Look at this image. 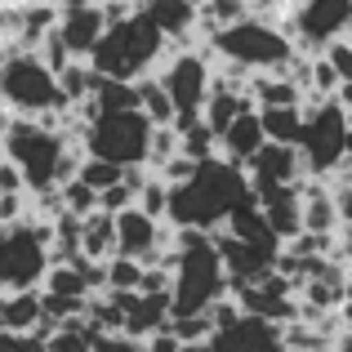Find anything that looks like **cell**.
<instances>
[{
    "mask_svg": "<svg viewBox=\"0 0 352 352\" xmlns=\"http://www.w3.org/2000/svg\"><path fill=\"white\" fill-rule=\"evenodd\" d=\"M250 197L245 170L223 156L201 161L197 174L179 188H170V228H197V232H219V223H228V214Z\"/></svg>",
    "mask_w": 352,
    "mask_h": 352,
    "instance_id": "1",
    "label": "cell"
},
{
    "mask_svg": "<svg viewBox=\"0 0 352 352\" xmlns=\"http://www.w3.org/2000/svg\"><path fill=\"white\" fill-rule=\"evenodd\" d=\"M165 45L170 41L156 32L152 18H147L143 9H134V14L120 18V23H107V32L98 36L94 54H89L85 63L107 80H138L165 58Z\"/></svg>",
    "mask_w": 352,
    "mask_h": 352,
    "instance_id": "2",
    "label": "cell"
},
{
    "mask_svg": "<svg viewBox=\"0 0 352 352\" xmlns=\"http://www.w3.org/2000/svg\"><path fill=\"white\" fill-rule=\"evenodd\" d=\"M206 41H210V54H219L232 67H245L250 76L254 72H285L290 58L299 54L294 41L285 36V27L263 23V18H241L232 27H219Z\"/></svg>",
    "mask_w": 352,
    "mask_h": 352,
    "instance_id": "3",
    "label": "cell"
},
{
    "mask_svg": "<svg viewBox=\"0 0 352 352\" xmlns=\"http://www.w3.org/2000/svg\"><path fill=\"white\" fill-rule=\"evenodd\" d=\"M0 103L14 116H45V112H67V98L58 89V76L41 63L36 50H14L0 63Z\"/></svg>",
    "mask_w": 352,
    "mask_h": 352,
    "instance_id": "4",
    "label": "cell"
},
{
    "mask_svg": "<svg viewBox=\"0 0 352 352\" xmlns=\"http://www.w3.org/2000/svg\"><path fill=\"white\" fill-rule=\"evenodd\" d=\"M147 143H152V120L143 112H103L85 125V156H98V161H112L120 170H134V165H147Z\"/></svg>",
    "mask_w": 352,
    "mask_h": 352,
    "instance_id": "5",
    "label": "cell"
},
{
    "mask_svg": "<svg viewBox=\"0 0 352 352\" xmlns=\"http://www.w3.org/2000/svg\"><path fill=\"white\" fill-rule=\"evenodd\" d=\"M348 125L352 120L339 112L335 98L303 103V138H299L303 170L317 174V179H326V174L348 156Z\"/></svg>",
    "mask_w": 352,
    "mask_h": 352,
    "instance_id": "6",
    "label": "cell"
},
{
    "mask_svg": "<svg viewBox=\"0 0 352 352\" xmlns=\"http://www.w3.org/2000/svg\"><path fill=\"white\" fill-rule=\"evenodd\" d=\"M281 27L299 54L326 50L352 36V0H294Z\"/></svg>",
    "mask_w": 352,
    "mask_h": 352,
    "instance_id": "7",
    "label": "cell"
},
{
    "mask_svg": "<svg viewBox=\"0 0 352 352\" xmlns=\"http://www.w3.org/2000/svg\"><path fill=\"white\" fill-rule=\"evenodd\" d=\"M210 76H214V67H210L206 54L192 50V45H179L170 58H161L156 80H161V89L174 103V120L201 116V107H206V98H210Z\"/></svg>",
    "mask_w": 352,
    "mask_h": 352,
    "instance_id": "8",
    "label": "cell"
},
{
    "mask_svg": "<svg viewBox=\"0 0 352 352\" xmlns=\"http://www.w3.org/2000/svg\"><path fill=\"white\" fill-rule=\"evenodd\" d=\"M245 179H250V192H263V188H294L299 179H308V170H303L299 147L263 143V147L254 152V161L245 165Z\"/></svg>",
    "mask_w": 352,
    "mask_h": 352,
    "instance_id": "9",
    "label": "cell"
},
{
    "mask_svg": "<svg viewBox=\"0 0 352 352\" xmlns=\"http://www.w3.org/2000/svg\"><path fill=\"white\" fill-rule=\"evenodd\" d=\"M210 352H285L281 326L241 312L232 326H223V330H214V335H210Z\"/></svg>",
    "mask_w": 352,
    "mask_h": 352,
    "instance_id": "10",
    "label": "cell"
},
{
    "mask_svg": "<svg viewBox=\"0 0 352 352\" xmlns=\"http://www.w3.org/2000/svg\"><path fill=\"white\" fill-rule=\"evenodd\" d=\"M58 41H63V50L72 54V58H89L94 54V45H98V36L107 32V18H103V9L98 5H89V9H72V14H58Z\"/></svg>",
    "mask_w": 352,
    "mask_h": 352,
    "instance_id": "11",
    "label": "cell"
},
{
    "mask_svg": "<svg viewBox=\"0 0 352 352\" xmlns=\"http://www.w3.org/2000/svg\"><path fill=\"white\" fill-rule=\"evenodd\" d=\"M143 14L152 18L156 32L174 45H192V32H197V23H201V9L192 5V0H147Z\"/></svg>",
    "mask_w": 352,
    "mask_h": 352,
    "instance_id": "12",
    "label": "cell"
},
{
    "mask_svg": "<svg viewBox=\"0 0 352 352\" xmlns=\"http://www.w3.org/2000/svg\"><path fill=\"white\" fill-rule=\"evenodd\" d=\"M263 143H267V138H263V125H258V112H254V107H250V112H241L232 125L219 134V152H223V161H232V165H250Z\"/></svg>",
    "mask_w": 352,
    "mask_h": 352,
    "instance_id": "13",
    "label": "cell"
},
{
    "mask_svg": "<svg viewBox=\"0 0 352 352\" xmlns=\"http://www.w3.org/2000/svg\"><path fill=\"white\" fill-rule=\"evenodd\" d=\"M250 103L254 107H299L303 89L285 72H254L250 76Z\"/></svg>",
    "mask_w": 352,
    "mask_h": 352,
    "instance_id": "14",
    "label": "cell"
},
{
    "mask_svg": "<svg viewBox=\"0 0 352 352\" xmlns=\"http://www.w3.org/2000/svg\"><path fill=\"white\" fill-rule=\"evenodd\" d=\"M116 254V219L94 210V214L80 219V258L89 263H107Z\"/></svg>",
    "mask_w": 352,
    "mask_h": 352,
    "instance_id": "15",
    "label": "cell"
},
{
    "mask_svg": "<svg viewBox=\"0 0 352 352\" xmlns=\"http://www.w3.org/2000/svg\"><path fill=\"white\" fill-rule=\"evenodd\" d=\"M258 125H263L267 143H281V147H299L303 138V103L299 107H254Z\"/></svg>",
    "mask_w": 352,
    "mask_h": 352,
    "instance_id": "16",
    "label": "cell"
},
{
    "mask_svg": "<svg viewBox=\"0 0 352 352\" xmlns=\"http://www.w3.org/2000/svg\"><path fill=\"white\" fill-rule=\"evenodd\" d=\"M134 89H138V112L152 120V125H174V103L161 89V80L156 76H138Z\"/></svg>",
    "mask_w": 352,
    "mask_h": 352,
    "instance_id": "17",
    "label": "cell"
},
{
    "mask_svg": "<svg viewBox=\"0 0 352 352\" xmlns=\"http://www.w3.org/2000/svg\"><path fill=\"white\" fill-rule=\"evenodd\" d=\"M138 276H143V263L125 254H112L103 263V290L107 294H134L138 290Z\"/></svg>",
    "mask_w": 352,
    "mask_h": 352,
    "instance_id": "18",
    "label": "cell"
},
{
    "mask_svg": "<svg viewBox=\"0 0 352 352\" xmlns=\"http://www.w3.org/2000/svg\"><path fill=\"white\" fill-rule=\"evenodd\" d=\"M120 165H112V161H98V156H85L80 161V170H76V179L85 183V188H94V192H103V188H112V183H120Z\"/></svg>",
    "mask_w": 352,
    "mask_h": 352,
    "instance_id": "19",
    "label": "cell"
},
{
    "mask_svg": "<svg viewBox=\"0 0 352 352\" xmlns=\"http://www.w3.org/2000/svg\"><path fill=\"white\" fill-rule=\"evenodd\" d=\"M58 192H63V210H67V214H76V219H85V214H94V210H98V192L85 188L80 179L63 183Z\"/></svg>",
    "mask_w": 352,
    "mask_h": 352,
    "instance_id": "20",
    "label": "cell"
},
{
    "mask_svg": "<svg viewBox=\"0 0 352 352\" xmlns=\"http://www.w3.org/2000/svg\"><path fill=\"white\" fill-rule=\"evenodd\" d=\"M326 63L335 67V76H339V85H352V41H335V45H326Z\"/></svg>",
    "mask_w": 352,
    "mask_h": 352,
    "instance_id": "21",
    "label": "cell"
},
{
    "mask_svg": "<svg viewBox=\"0 0 352 352\" xmlns=\"http://www.w3.org/2000/svg\"><path fill=\"white\" fill-rule=\"evenodd\" d=\"M330 201H335V214L339 223L352 228V188H330Z\"/></svg>",
    "mask_w": 352,
    "mask_h": 352,
    "instance_id": "22",
    "label": "cell"
},
{
    "mask_svg": "<svg viewBox=\"0 0 352 352\" xmlns=\"http://www.w3.org/2000/svg\"><path fill=\"white\" fill-rule=\"evenodd\" d=\"M58 14H72V9H89V5H94V0H58Z\"/></svg>",
    "mask_w": 352,
    "mask_h": 352,
    "instance_id": "23",
    "label": "cell"
},
{
    "mask_svg": "<svg viewBox=\"0 0 352 352\" xmlns=\"http://www.w3.org/2000/svg\"><path fill=\"white\" fill-rule=\"evenodd\" d=\"M9 125H14V112H9V107H5V103H0V134H5V129H9Z\"/></svg>",
    "mask_w": 352,
    "mask_h": 352,
    "instance_id": "24",
    "label": "cell"
},
{
    "mask_svg": "<svg viewBox=\"0 0 352 352\" xmlns=\"http://www.w3.org/2000/svg\"><path fill=\"white\" fill-rule=\"evenodd\" d=\"M335 352H352V335H348V330H344V335L335 339Z\"/></svg>",
    "mask_w": 352,
    "mask_h": 352,
    "instance_id": "25",
    "label": "cell"
},
{
    "mask_svg": "<svg viewBox=\"0 0 352 352\" xmlns=\"http://www.w3.org/2000/svg\"><path fill=\"white\" fill-rule=\"evenodd\" d=\"M348 161H352V125H348Z\"/></svg>",
    "mask_w": 352,
    "mask_h": 352,
    "instance_id": "26",
    "label": "cell"
},
{
    "mask_svg": "<svg viewBox=\"0 0 352 352\" xmlns=\"http://www.w3.org/2000/svg\"><path fill=\"white\" fill-rule=\"evenodd\" d=\"M0 63H5V45H0Z\"/></svg>",
    "mask_w": 352,
    "mask_h": 352,
    "instance_id": "27",
    "label": "cell"
},
{
    "mask_svg": "<svg viewBox=\"0 0 352 352\" xmlns=\"http://www.w3.org/2000/svg\"><path fill=\"white\" fill-rule=\"evenodd\" d=\"M192 5H197V9H201V5H206V0H192Z\"/></svg>",
    "mask_w": 352,
    "mask_h": 352,
    "instance_id": "28",
    "label": "cell"
},
{
    "mask_svg": "<svg viewBox=\"0 0 352 352\" xmlns=\"http://www.w3.org/2000/svg\"><path fill=\"white\" fill-rule=\"evenodd\" d=\"M134 5H138V9H143V5H147V0H134Z\"/></svg>",
    "mask_w": 352,
    "mask_h": 352,
    "instance_id": "29",
    "label": "cell"
},
{
    "mask_svg": "<svg viewBox=\"0 0 352 352\" xmlns=\"http://www.w3.org/2000/svg\"><path fill=\"white\" fill-rule=\"evenodd\" d=\"M344 330H348V335H352V321H348V326H344Z\"/></svg>",
    "mask_w": 352,
    "mask_h": 352,
    "instance_id": "30",
    "label": "cell"
},
{
    "mask_svg": "<svg viewBox=\"0 0 352 352\" xmlns=\"http://www.w3.org/2000/svg\"><path fill=\"white\" fill-rule=\"evenodd\" d=\"M308 352H326V348H308Z\"/></svg>",
    "mask_w": 352,
    "mask_h": 352,
    "instance_id": "31",
    "label": "cell"
},
{
    "mask_svg": "<svg viewBox=\"0 0 352 352\" xmlns=\"http://www.w3.org/2000/svg\"><path fill=\"white\" fill-rule=\"evenodd\" d=\"M94 5H107V0H94Z\"/></svg>",
    "mask_w": 352,
    "mask_h": 352,
    "instance_id": "32",
    "label": "cell"
},
{
    "mask_svg": "<svg viewBox=\"0 0 352 352\" xmlns=\"http://www.w3.org/2000/svg\"><path fill=\"white\" fill-rule=\"evenodd\" d=\"M245 5H250V0H245Z\"/></svg>",
    "mask_w": 352,
    "mask_h": 352,
    "instance_id": "33",
    "label": "cell"
},
{
    "mask_svg": "<svg viewBox=\"0 0 352 352\" xmlns=\"http://www.w3.org/2000/svg\"><path fill=\"white\" fill-rule=\"evenodd\" d=\"M281 5H285V0H281Z\"/></svg>",
    "mask_w": 352,
    "mask_h": 352,
    "instance_id": "34",
    "label": "cell"
}]
</instances>
